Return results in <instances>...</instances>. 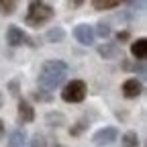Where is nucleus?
Returning <instances> with one entry per match:
<instances>
[{
	"instance_id": "3",
	"label": "nucleus",
	"mask_w": 147,
	"mask_h": 147,
	"mask_svg": "<svg viewBox=\"0 0 147 147\" xmlns=\"http://www.w3.org/2000/svg\"><path fill=\"white\" fill-rule=\"evenodd\" d=\"M61 98L65 102H82L86 98V84L82 80H71L63 92H61Z\"/></svg>"
},
{
	"instance_id": "21",
	"label": "nucleus",
	"mask_w": 147,
	"mask_h": 147,
	"mask_svg": "<svg viewBox=\"0 0 147 147\" xmlns=\"http://www.w3.org/2000/svg\"><path fill=\"white\" fill-rule=\"evenodd\" d=\"M8 88H10V94H12V96H18V82H16V80L8 82Z\"/></svg>"
},
{
	"instance_id": "2",
	"label": "nucleus",
	"mask_w": 147,
	"mask_h": 147,
	"mask_svg": "<svg viewBox=\"0 0 147 147\" xmlns=\"http://www.w3.org/2000/svg\"><path fill=\"white\" fill-rule=\"evenodd\" d=\"M55 16V10L49 6V4H45V2H31L29 4V12H27V16H25V23L29 25V27H33V29H39V27H43L45 23H49L51 18Z\"/></svg>"
},
{
	"instance_id": "16",
	"label": "nucleus",
	"mask_w": 147,
	"mask_h": 147,
	"mask_svg": "<svg viewBox=\"0 0 147 147\" xmlns=\"http://www.w3.org/2000/svg\"><path fill=\"white\" fill-rule=\"evenodd\" d=\"M31 96L37 102H51L53 100V94H49L47 90H35V92H31Z\"/></svg>"
},
{
	"instance_id": "26",
	"label": "nucleus",
	"mask_w": 147,
	"mask_h": 147,
	"mask_svg": "<svg viewBox=\"0 0 147 147\" xmlns=\"http://www.w3.org/2000/svg\"><path fill=\"white\" fill-rule=\"evenodd\" d=\"M2 104H4V96H2V92H0V108H2Z\"/></svg>"
},
{
	"instance_id": "5",
	"label": "nucleus",
	"mask_w": 147,
	"mask_h": 147,
	"mask_svg": "<svg viewBox=\"0 0 147 147\" xmlns=\"http://www.w3.org/2000/svg\"><path fill=\"white\" fill-rule=\"evenodd\" d=\"M117 139H119V131L115 127H102L100 131H96L94 137H92V141H94L96 145H110Z\"/></svg>"
},
{
	"instance_id": "1",
	"label": "nucleus",
	"mask_w": 147,
	"mask_h": 147,
	"mask_svg": "<svg viewBox=\"0 0 147 147\" xmlns=\"http://www.w3.org/2000/svg\"><path fill=\"white\" fill-rule=\"evenodd\" d=\"M69 71V65L65 61H59V59H49L43 63L41 67V74H39V84L43 86V90H55L59 88L65 80V74Z\"/></svg>"
},
{
	"instance_id": "10",
	"label": "nucleus",
	"mask_w": 147,
	"mask_h": 147,
	"mask_svg": "<svg viewBox=\"0 0 147 147\" xmlns=\"http://www.w3.org/2000/svg\"><path fill=\"white\" fill-rule=\"evenodd\" d=\"M131 53H133V57L143 61L147 57V39H137L131 43Z\"/></svg>"
},
{
	"instance_id": "23",
	"label": "nucleus",
	"mask_w": 147,
	"mask_h": 147,
	"mask_svg": "<svg viewBox=\"0 0 147 147\" xmlns=\"http://www.w3.org/2000/svg\"><path fill=\"white\" fill-rule=\"evenodd\" d=\"M4 135H6V131H4V121L0 119V139H2Z\"/></svg>"
},
{
	"instance_id": "14",
	"label": "nucleus",
	"mask_w": 147,
	"mask_h": 147,
	"mask_svg": "<svg viewBox=\"0 0 147 147\" xmlns=\"http://www.w3.org/2000/svg\"><path fill=\"white\" fill-rule=\"evenodd\" d=\"M45 123H47L49 127H61V125H65V117H63L61 113H47Z\"/></svg>"
},
{
	"instance_id": "4",
	"label": "nucleus",
	"mask_w": 147,
	"mask_h": 147,
	"mask_svg": "<svg viewBox=\"0 0 147 147\" xmlns=\"http://www.w3.org/2000/svg\"><path fill=\"white\" fill-rule=\"evenodd\" d=\"M6 43L10 45V47H18V45H31V47H35L37 45V41H33L31 37H27L18 27H8L6 29Z\"/></svg>"
},
{
	"instance_id": "7",
	"label": "nucleus",
	"mask_w": 147,
	"mask_h": 147,
	"mask_svg": "<svg viewBox=\"0 0 147 147\" xmlns=\"http://www.w3.org/2000/svg\"><path fill=\"white\" fill-rule=\"evenodd\" d=\"M141 92H143V86L137 78H129L123 84V96L125 98H137V96H141Z\"/></svg>"
},
{
	"instance_id": "9",
	"label": "nucleus",
	"mask_w": 147,
	"mask_h": 147,
	"mask_svg": "<svg viewBox=\"0 0 147 147\" xmlns=\"http://www.w3.org/2000/svg\"><path fill=\"white\" fill-rule=\"evenodd\" d=\"M18 119H21L23 123H33L35 121V110H33V106L27 100L18 102Z\"/></svg>"
},
{
	"instance_id": "13",
	"label": "nucleus",
	"mask_w": 147,
	"mask_h": 147,
	"mask_svg": "<svg viewBox=\"0 0 147 147\" xmlns=\"http://www.w3.org/2000/svg\"><path fill=\"white\" fill-rule=\"evenodd\" d=\"M119 0H94L92 6L96 10H113V8H119Z\"/></svg>"
},
{
	"instance_id": "12",
	"label": "nucleus",
	"mask_w": 147,
	"mask_h": 147,
	"mask_svg": "<svg viewBox=\"0 0 147 147\" xmlns=\"http://www.w3.org/2000/svg\"><path fill=\"white\" fill-rule=\"evenodd\" d=\"M121 147H139V135L135 131H129L121 137Z\"/></svg>"
},
{
	"instance_id": "6",
	"label": "nucleus",
	"mask_w": 147,
	"mask_h": 147,
	"mask_svg": "<svg viewBox=\"0 0 147 147\" xmlns=\"http://www.w3.org/2000/svg\"><path fill=\"white\" fill-rule=\"evenodd\" d=\"M74 37H76L82 45H92V43H94V27L78 25L76 29H74Z\"/></svg>"
},
{
	"instance_id": "15",
	"label": "nucleus",
	"mask_w": 147,
	"mask_h": 147,
	"mask_svg": "<svg viewBox=\"0 0 147 147\" xmlns=\"http://www.w3.org/2000/svg\"><path fill=\"white\" fill-rule=\"evenodd\" d=\"M63 39H65V31H63V29L55 27V29H49V31H47V41H49V43H59V41H63Z\"/></svg>"
},
{
	"instance_id": "19",
	"label": "nucleus",
	"mask_w": 147,
	"mask_h": 147,
	"mask_svg": "<svg viewBox=\"0 0 147 147\" xmlns=\"http://www.w3.org/2000/svg\"><path fill=\"white\" fill-rule=\"evenodd\" d=\"M96 35H98V37H102V39H106V37L110 35V25H108V23H104V21H102V23H98V25H96V29H94V37H96Z\"/></svg>"
},
{
	"instance_id": "8",
	"label": "nucleus",
	"mask_w": 147,
	"mask_h": 147,
	"mask_svg": "<svg viewBox=\"0 0 147 147\" xmlns=\"http://www.w3.org/2000/svg\"><path fill=\"white\" fill-rule=\"evenodd\" d=\"M98 55L104 57V59H117L121 55V47L117 43H104V45L98 47ZM121 57H123V55H121Z\"/></svg>"
},
{
	"instance_id": "24",
	"label": "nucleus",
	"mask_w": 147,
	"mask_h": 147,
	"mask_svg": "<svg viewBox=\"0 0 147 147\" xmlns=\"http://www.w3.org/2000/svg\"><path fill=\"white\" fill-rule=\"evenodd\" d=\"M129 6H131V8H141L143 2H129Z\"/></svg>"
},
{
	"instance_id": "11",
	"label": "nucleus",
	"mask_w": 147,
	"mask_h": 147,
	"mask_svg": "<svg viewBox=\"0 0 147 147\" xmlns=\"http://www.w3.org/2000/svg\"><path fill=\"white\" fill-rule=\"evenodd\" d=\"M27 143V133L25 129H14L8 135V147H25Z\"/></svg>"
},
{
	"instance_id": "22",
	"label": "nucleus",
	"mask_w": 147,
	"mask_h": 147,
	"mask_svg": "<svg viewBox=\"0 0 147 147\" xmlns=\"http://www.w3.org/2000/svg\"><path fill=\"white\" fill-rule=\"evenodd\" d=\"M129 37H131V35H129V31H119L117 33V41L121 43V41H129Z\"/></svg>"
},
{
	"instance_id": "27",
	"label": "nucleus",
	"mask_w": 147,
	"mask_h": 147,
	"mask_svg": "<svg viewBox=\"0 0 147 147\" xmlns=\"http://www.w3.org/2000/svg\"><path fill=\"white\" fill-rule=\"evenodd\" d=\"M51 147H65V145H61V143H57V141H55V143H53Z\"/></svg>"
},
{
	"instance_id": "17",
	"label": "nucleus",
	"mask_w": 147,
	"mask_h": 147,
	"mask_svg": "<svg viewBox=\"0 0 147 147\" xmlns=\"http://www.w3.org/2000/svg\"><path fill=\"white\" fill-rule=\"evenodd\" d=\"M88 127H90V125H88V121H78L76 125L69 129V135H71V137H78V135H82V133L86 131Z\"/></svg>"
},
{
	"instance_id": "25",
	"label": "nucleus",
	"mask_w": 147,
	"mask_h": 147,
	"mask_svg": "<svg viewBox=\"0 0 147 147\" xmlns=\"http://www.w3.org/2000/svg\"><path fill=\"white\" fill-rule=\"evenodd\" d=\"M69 6H71V8H78V6H82V2H80V0H76V2H69Z\"/></svg>"
},
{
	"instance_id": "18",
	"label": "nucleus",
	"mask_w": 147,
	"mask_h": 147,
	"mask_svg": "<svg viewBox=\"0 0 147 147\" xmlns=\"http://www.w3.org/2000/svg\"><path fill=\"white\" fill-rule=\"evenodd\" d=\"M16 10V2L12 0H0V14H12Z\"/></svg>"
},
{
	"instance_id": "20",
	"label": "nucleus",
	"mask_w": 147,
	"mask_h": 147,
	"mask_svg": "<svg viewBox=\"0 0 147 147\" xmlns=\"http://www.w3.org/2000/svg\"><path fill=\"white\" fill-rule=\"evenodd\" d=\"M31 147H47V143H45V135L35 133L33 139H31Z\"/></svg>"
}]
</instances>
